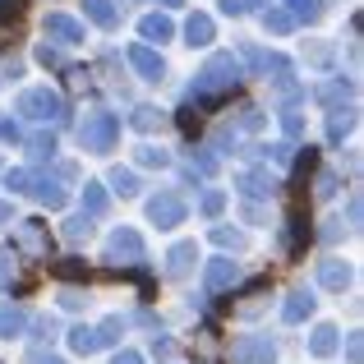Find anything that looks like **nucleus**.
I'll return each mask as SVG.
<instances>
[{
  "label": "nucleus",
  "instance_id": "obj_44",
  "mask_svg": "<svg viewBox=\"0 0 364 364\" xmlns=\"http://www.w3.org/2000/svg\"><path fill=\"white\" fill-rule=\"evenodd\" d=\"M111 364H143V360H139V355H134V350H120V355H116V360H111Z\"/></svg>",
  "mask_w": 364,
  "mask_h": 364
},
{
  "label": "nucleus",
  "instance_id": "obj_12",
  "mask_svg": "<svg viewBox=\"0 0 364 364\" xmlns=\"http://www.w3.org/2000/svg\"><path fill=\"white\" fill-rule=\"evenodd\" d=\"M185 42H189V46H208V42H213V18H208V14H189Z\"/></svg>",
  "mask_w": 364,
  "mask_h": 364
},
{
  "label": "nucleus",
  "instance_id": "obj_25",
  "mask_svg": "<svg viewBox=\"0 0 364 364\" xmlns=\"http://www.w3.org/2000/svg\"><path fill=\"white\" fill-rule=\"evenodd\" d=\"M28 152H33V161H51L55 157V139L51 134H37V139H28Z\"/></svg>",
  "mask_w": 364,
  "mask_h": 364
},
{
  "label": "nucleus",
  "instance_id": "obj_35",
  "mask_svg": "<svg viewBox=\"0 0 364 364\" xmlns=\"http://www.w3.org/2000/svg\"><path fill=\"white\" fill-rule=\"evenodd\" d=\"M346 355H350V364H360V360H364V337H360V332H350V341H346Z\"/></svg>",
  "mask_w": 364,
  "mask_h": 364
},
{
  "label": "nucleus",
  "instance_id": "obj_30",
  "mask_svg": "<svg viewBox=\"0 0 364 364\" xmlns=\"http://www.w3.org/2000/svg\"><path fill=\"white\" fill-rule=\"evenodd\" d=\"M5 185H9V194H28V189H33V176H28V171H9Z\"/></svg>",
  "mask_w": 364,
  "mask_h": 364
},
{
  "label": "nucleus",
  "instance_id": "obj_23",
  "mask_svg": "<svg viewBox=\"0 0 364 364\" xmlns=\"http://www.w3.org/2000/svg\"><path fill=\"white\" fill-rule=\"evenodd\" d=\"M83 208H88L92 217H102L107 213V189L102 185H83Z\"/></svg>",
  "mask_w": 364,
  "mask_h": 364
},
{
  "label": "nucleus",
  "instance_id": "obj_17",
  "mask_svg": "<svg viewBox=\"0 0 364 364\" xmlns=\"http://www.w3.org/2000/svg\"><path fill=\"white\" fill-rule=\"evenodd\" d=\"M23 309H14V304H0V337H18L23 332Z\"/></svg>",
  "mask_w": 364,
  "mask_h": 364
},
{
  "label": "nucleus",
  "instance_id": "obj_46",
  "mask_svg": "<svg viewBox=\"0 0 364 364\" xmlns=\"http://www.w3.org/2000/svg\"><path fill=\"white\" fill-rule=\"evenodd\" d=\"M245 9H267V0H245Z\"/></svg>",
  "mask_w": 364,
  "mask_h": 364
},
{
  "label": "nucleus",
  "instance_id": "obj_4",
  "mask_svg": "<svg viewBox=\"0 0 364 364\" xmlns=\"http://www.w3.org/2000/svg\"><path fill=\"white\" fill-rule=\"evenodd\" d=\"M107 254L116 258V263H139V258H143V235L129 231V226H120V231L107 240Z\"/></svg>",
  "mask_w": 364,
  "mask_h": 364
},
{
  "label": "nucleus",
  "instance_id": "obj_43",
  "mask_svg": "<svg viewBox=\"0 0 364 364\" xmlns=\"http://www.w3.org/2000/svg\"><path fill=\"white\" fill-rule=\"evenodd\" d=\"M37 60H42V65H60V55H55L51 46H42V51H37Z\"/></svg>",
  "mask_w": 364,
  "mask_h": 364
},
{
  "label": "nucleus",
  "instance_id": "obj_22",
  "mask_svg": "<svg viewBox=\"0 0 364 364\" xmlns=\"http://www.w3.org/2000/svg\"><path fill=\"white\" fill-rule=\"evenodd\" d=\"M161 124V111L157 107H134V129L139 134H152Z\"/></svg>",
  "mask_w": 364,
  "mask_h": 364
},
{
  "label": "nucleus",
  "instance_id": "obj_29",
  "mask_svg": "<svg viewBox=\"0 0 364 364\" xmlns=\"http://www.w3.org/2000/svg\"><path fill=\"white\" fill-rule=\"evenodd\" d=\"M120 332H124V323H120V318H107V323L97 328V341H102V346H111V341H120Z\"/></svg>",
  "mask_w": 364,
  "mask_h": 364
},
{
  "label": "nucleus",
  "instance_id": "obj_9",
  "mask_svg": "<svg viewBox=\"0 0 364 364\" xmlns=\"http://www.w3.org/2000/svg\"><path fill=\"white\" fill-rule=\"evenodd\" d=\"M272 189H277V180L267 176V171H245L240 176V194L245 198H267Z\"/></svg>",
  "mask_w": 364,
  "mask_h": 364
},
{
  "label": "nucleus",
  "instance_id": "obj_18",
  "mask_svg": "<svg viewBox=\"0 0 364 364\" xmlns=\"http://www.w3.org/2000/svg\"><path fill=\"white\" fill-rule=\"evenodd\" d=\"M171 33H176V28H171L166 14H148V18H143V37H148V42H166Z\"/></svg>",
  "mask_w": 364,
  "mask_h": 364
},
{
  "label": "nucleus",
  "instance_id": "obj_47",
  "mask_svg": "<svg viewBox=\"0 0 364 364\" xmlns=\"http://www.w3.org/2000/svg\"><path fill=\"white\" fill-rule=\"evenodd\" d=\"M5 217H9V203H0V222H5Z\"/></svg>",
  "mask_w": 364,
  "mask_h": 364
},
{
  "label": "nucleus",
  "instance_id": "obj_37",
  "mask_svg": "<svg viewBox=\"0 0 364 364\" xmlns=\"http://www.w3.org/2000/svg\"><path fill=\"white\" fill-rule=\"evenodd\" d=\"M282 124H286V134H291V139H300V134H304V120L295 116V111H286V116H282Z\"/></svg>",
  "mask_w": 364,
  "mask_h": 364
},
{
  "label": "nucleus",
  "instance_id": "obj_10",
  "mask_svg": "<svg viewBox=\"0 0 364 364\" xmlns=\"http://www.w3.org/2000/svg\"><path fill=\"white\" fill-rule=\"evenodd\" d=\"M231 355L245 360V364H272V346H267V341H235Z\"/></svg>",
  "mask_w": 364,
  "mask_h": 364
},
{
  "label": "nucleus",
  "instance_id": "obj_1",
  "mask_svg": "<svg viewBox=\"0 0 364 364\" xmlns=\"http://www.w3.org/2000/svg\"><path fill=\"white\" fill-rule=\"evenodd\" d=\"M235 83H240V60H235L231 51L213 55V60L198 70L194 88H189V97H213V92H231Z\"/></svg>",
  "mask_w": 364,
  "mask_h": 364
},
{
  "label": "nucleus",
  "instance_id": "obj_28",
  "mask_svg": "<svg viewBox=\"0 0 364 364\" xmlns=\"http://www.w3.org/2000/svg\"><path fill=\"white\" fill-rule=\"evenodd\" d=\"M51 272H55V277H65V282H79V277H88V267H83L79 258H65V263H55Z\"/></svg>",
  "mask_w": 364,
  "mask_h": 364
},
{
  "label": "nucleus",
  "instance_id": "obj_33",
  "mask_svg": "<svg viewBox=\"0 0 364 364\" xmlns=\"http://www.w3.org/2000/svg\"><path fill=\"white\" fill-rule=\"evenodd\" d=\"M226 208V194L222 189H213V194H203V217H217Z\"/></svg>",
  "mask_w": 364,
  "mask_h": 364
},
{
  "label": "nucleus",
  "instance_id": "obj_48",
  "mask_svg": "<svg viewBox=\"0 0 364 364\" xmlns=\"http://www.w3.org/2000/svg\"><path fill=\"white\" fill-rule=\"evenodd\" d=\"M161 5H180V0H161Z\"/></svg>",
  "mask_w": 364,
  "mask_h": 364
},
{
  "label": "nucleus",
  "instance_id": "obj_21",
  "mask_svg": "<svg viewBox=\"0 0 364 364\" xmlns=\"http://www.w3.org/2000/svg\"><path fill=\"white\" fill-rule=\"evenodd\" d=\"M33 185H37V189H33V194H37V198H42V203H46V208H60V203H65V189H60V185H55V180H33Z\"/></svg>",
  "mask_w": 364,
  "mask_h": 364
},
{
  "label": "nucleus",
  "instance_id": "obj_11",
  "mask_svg": "<svg viewBox=\"0 0 364 364\" xmlns=\"http://www.w3.org/2000/svg\"><path fill=\"white\" fill-rule=\"evenodd\" d=\"M203 282H208V291H222V286H231V282H235V263H231V258H213Z\"/></svg>",
  "mask_w": 364,
  "mask_h": 364
},
{
  "label": "nucleus",
  "instance_id": "obj_39",
  "mask_svg": "<svg viewBox=\"0 0 364 364\" xmlns=\"http://www.w3.org/2000/svg\"><path fill=\"white\" fill-rule=\"evenodd\" d=\"M213 240H217V245H226V249H240V245H245V235H235V231H226V226H222Z\"/></svg>",
  "mask_w": 364,
  "mask_h": 364
},
{
  "label": "nucleus",
  "instance_id": "obj_19",
  "mask_svg": "<svg viewBox=\"0 0 364 364\" xmlns=\"http://www.w3.org/2000/svg\"><path fill=\"white\" fill-rule=\"evenodd\" d=\"M70 346L79 350V355H92V350L102 346V341H97V328H74L70 332Z\"/></svg>",
  "mask_w": 364,
  "mask_h": 364
},
{
  "label": "nucleus",
  "instance_id": "obj_38",
  "mask_svg": "<svg viewBox=\"0 0 364 364\" xmlns=\"http://www.w3.org/2000/svg\"><path fill=\"white\" fill-rule=\"evenodd\" d=\"M350 124H355V116H332V124H328V134H332V139H341V134H346Z\"/></svg>",
  "mask_w": 364,
  "mask_h": 364
},
{
  "label": "nucleus",
  "instance_id": "obj_16",
  "mask_svg": "<svg viewBox=\"0 0 364 364\" xmlns=\"http://www.w3.org/2000/svg\"><path fill=\"white\" fill-rule=\"evenodd\" d=\"M309 309H314V295L295 291V295H286V309H282V318H286V323H300V318H309Z\"/></svg>",
  "mask_w": 364,
  "mask_h": 364
},
{
  "label": "nucleus",
  "instance_id": "obj_20",
  "mask_svg": "<svg viewBox=\"0 0 364 364\" xmlns=\"http://www.w3.org/2000/svg\"><path fill=\"white\" fill-rule=\"evenodd\" d=\"M337 328H318V332H314V337H309V350H314V355H332V350H337Z\"/></svg>",
  "mask_w": 364,
  "mask_h": 364
},
{
  "label": "nucleus",
  "instance_id": "obj_24",
  "mask_svg": "<svg viewBox=\"0 0 364 364\" xmlns=\"http://www.w3.org/2000/svg\"><path fill=\"white\" fill-rule=\"evenodd\" d=\"M286 5H291V18H304V23L323 14V0H286Z\"/></svg>",
  "mask_w": 364,
  "mask_h": 364
},
{
  "label": "nucleus",
  "instance_id": "obj_13",
  "mask_svg": "<svg viewBox=\"0 0 364 364\" xmlns=\"http://www.w3.org/2000/svg\"><path fill=\"white\" fill-rule=\"evenodd\" d=\"M83 14L92 18V23H102V28H116V18H120V9L111 5V0H83Z\"/></svg>",
  "mask_w": 364,
  "mask_h": 364
},
{
  "label": "nucleus",
  "instance_id": "obj_14",
  "mask_svg": "<svg viewBox=\"0 0 364 364\" xmlns=\"http://www.w3.org/2000/svg\"><path fill=\"white\" fill-rule=\"evenodd\" d=\"M318 282L328 286V291H341V286L350 282V267H346V263H337V258H328V263L318 267Z\"/></svg>",
  "mask_w": 364,
  "mask_h": 364
},
{
  "label": "nucleus",
  "instance_id": "obj_31",
  "mask_svg": "<svg viewBox=\"0 0 364 364\" xmlns=\"http://www.w3.org/2000/svg\"><path fill=\"white\" fill-rule=\"evenodd\" d=\"M88 231H92L88 217H70V222H65V235H70V240H88Z\"/></svg>",
  "mask_w": 364,
  "mask_h": 364
},
{
  "label": "nucleus",
  "instance_id": "obj_41",
  "mask_svg": "<svg viewBox=\"0 0 364 364\" xmlns=\"http://www.w3.org/2000/svg\"><path fill=\"white\" fill-rule=\"evenodd\" d=\"M240 124H245V129H258V124H263V116H258V111H254V107H249V111H245V116H240Z\"/></svg>",
  "mask_w": 364,
  "mask_h": 364
},
{
  "label": "nucleus",
  "instance_id": "obj_49",
  "mask_svg": "<svg viewBox=\"0 0 364 364\" xmlns=\"http://www.w3.org/2000/svg\"><path fill=\"white\" fill-rule=\"evenodd\" d=\"M46 364H65V360H46Z\"/></svg>",
  "mask_w": 364,
  "mask_h": 364
},
{
  "label": "nucleus",
  "instance_id": "obj_5",
  "mask_svg": "<svg viewBox=\"0 0 364 364\" xmlns=\"http://www.w3.org/2000/svg\"><path fill=\"white\" fill-rule=\"evenodd\" d=\"M148 217L157 226H180V222H185V203H180V194H157L148 203Z\"/></svg>",
  "mask_w": 364,
  "mask_h": 364
},
{
  "label": "nucleus",
  "instance_id": "obj_3",
  "mask_svg": "<svg viewBox=\"0 0 364 364\" xmlns=\"http://www.w3.org/2000/svg\"><path fill=\"white\" fill-rule=\"evenodd\" d=\"M18 111H23L28 120H60V92L51 88H28L23 97H18Z\"/></svg>",
  "mask_w": 364,
  "mask_h": 364
},
{
  "label": "nucleus",
  "instance_id": "obj_32",
  "mask_svg": "<svg viewBox=\"0 0 364 364\" xmlns=\"http://www.w3.org/2000/svg\"><path fill=\"white\" fill-rule=\"evenodd\" d=\"M18 14H23V0H0V28H5V23H14Z\"/></svg>",
  "mask_w": 364,
  "mask_h": 364
},
{
  "label": "nucleus",
  "instance_id": "obj_26",
  "mask_svg": "<svg viewBox=\"0 0 364 364\" xmlns=\"http://www.w3.org/2000/svg\"><path fill=\"white\" fill-rule=\"evenodd\" d=\"M295 18L286 14V9H263V28H272V33H291Z\"/></svg>",
  "mask_w": 364,
  "mask_h": 364
},
{
  "label": "nucleus",
  "instance_id": "obj_15",
  "mask_svg": "<svg viewBox=\"0 0 364 364\" xmlns=\"http://www.w3.org/2000/svg\"><path fill=\"white\" fill-rule=\"evenodd\" d=\"M194 258H198V245H194V240H189V245H176V249H171V263H166V272H171V277H185Z\"/></svg>",
  "mask_w": 364,
  "mask_h": 364
},
{
  "label": "nucleus",
  "instance_id": "obj_6",
  "mask_svg": "<svg viewBox=\"0 0 364 364\" xmlns=\"http://www.w3.org/2000/svg\"><path fill=\"white\" fill-rule=\"evenodd\" d=\"M14 249H23L33 258H46V222H23L14 231Z\"/></svg>",
  "mask_w": 364,
  "mask_h": 364
},
{
  "label": "nucleus",
  "instance_id": "obj_42",
  "mask_svg": "<svg viewBox=\"0 0 364 364\" xmlns=\"http://www.w3.org/2000/svg\"><path fill=\"white\" fill-rule=\"evenodd\" d=\"M222 9H226L231 18H240V14H245V0H222Z\"/></svg>",
  "mask_w": 364,
  "mask_h": 364
},
{
  "label": "nucleus",
  "instance_id": "obj_27",
  "mask_svg": "<svg viewBox=\"0 0 364 364\" xmlns=\"http://www.w3.org/2000/svg\"><path fill=\"white\" fill-rule=\"evenodd\" d=\"M111 189H116V194H139V180H134V171H111Z\"/></svg>",
  "mask_w": 364,
  "mask_h": 364
},
{
  "label": "nucleus",
  "instance_id": "obj_8",
  "mask_svg": "<svg viewBox=\"0 0 364 364\" xmlns=\"http://www.w3.org/2000/svg\"><path fill=\"white\" fill-rule=\"evenodd\" d=\"M129 65L143 79H161V74H166V65H161V55L152 51V46H129Z\"/></svg>",
  "mask_w": 364,
  "mask_h": 364
},
{
  "label": "nucleus",
  "instance_id": "obj_2",
  "mask_svg": "<svg viewBox=\"0 0 364 364\" xmlns=\"http://www.w3.org/2000/svg\"><path fill=\"white\" fill-rule=\"evenodd\" d=\"M120 139V120L111 116V111H88V116L79 120V143L88 152H111Z\"/></svg>",
  "mask_w": 364,
  "mask_h": 364
},
{
  "label": "nucleus",
  "instance_id": "obj_34",
  "mask_svg": "<svg viewBox=\"0 0 364 364\" xmlns=\"http://www.w3.org/2000/svg\"><path fill=\"white\" fill-rule=\"evenodd\" d=\"M139 161L143 166H166V152L161 148H139Z\"/></svg>",
  "mask_w": 364,
  "mask_h": 364
},
{
  "label": "nucleus",
  "instance_id": "obj_45",
  "mask_svg": "<svg viewBox=\"0 0 364 364\" xmlns=\"http://www.w3.org/2000/svg\"><path fill=\"white\" fill-rule=\"evenodd\" d=\"M9 282V254H0V286Z\"/></svg>",
  "mask_w": 364,
  "mask_h": 364
},
{
  "label": "nucleus",
  "instance_id": "obj_40",
  "mask_svg": "<svg viewBox=\"0 0 364 364\" xmlns=\"http://www.w3.org/2000/svg\"><path fill=\"white\" fill-rule=\"evenodd\" d=\"M0 139H5V143H18V124L14 120H0Z\"/></svg>",
  "mask_w": 364,
  "mask_h": 364
},
{
  "label": "nucleus",
  "instance_id": "obj_7",
  "mask_svg": "<svg viewBox=\"0 0 364 364\" xmlns=\"http://www.w3.org/2000/svg\"><path fill=\"white\" fill-rule=\"evenodd\" d=\"M46 37H55V42H65V46H74V42H83V23L79 18H70V14H46Z\"/></svg>",
  "mask_w": 364,
  "mask_h": 364
},
{
  "label": "nucleus",
  "instance_id": "obj_36",
  "mask_svg": "<svg viewBox=\"0 0 364 364\" xmlns=\"http://www.w3.org/2000/svg\"><path fill=\"white\" fill-rule=\"evenodd\" d=\"M314 194H318V198H332V194H337V176H328V171H323V176H318V189H314Z\"/></svg>",
  "mask_w": 364,
  "mask_h": 364
}]
</instances>
